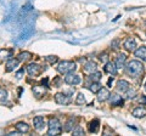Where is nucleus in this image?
Wrapping results in <instances>:
<instances>
[{"label": "nucleus", "mask_w": 146, "mask_h": 136, "mask_svg": "<svg viewBox=\"0 0 146 136\" xmlns=\"http://www.w3.org/2000/svg\"><path fill=\"white\" fill-rule=\"evenodd\" d=\"M32 57V53L28 52V51H25V52H21L20 55H18V61H28L29 58Z\"/></svg>", "instance_id": "nucleus-25"}, {"label": "nucleus", "mask_w": 146, "mask_h": 136, "mask_svg": "<svg viewBox=\"0 0 146 136\" xmlns=\"http://www.w3.org/2000/svg\"><path fill=\"white\" fill-rule=\"evenodd\" d=\"M135 95H136V91H135L134 89H130V88L128 89V91H127V97L128 98H133Z\"/></svg>", "instance_id": "nucleus-30"}, {"label": "nucleus", "mask_w": 146, "mask_h": 136, "mask_svg": "<svg viewBox=\"0 0 146 136\" xmlns=\"http://www.w3.org/2000/svg\"><path fill=\"white\" fill-rule=\"evenodd\" d=\"M101 73L100 72H98V71H95V72H93V73H90V75H89V80L90 81H100V79H101Z\"/></svg>", "instance_id": "nucleus-24"}, {"label": "nucleus", "mask_w": 146, "mask_h": 136, "mask_svg": "<svg viewBox=\"0 0 146 136\" xmlns=\"http://www.w3.org/2000/svg\"><path fill=\"white\" fill-rule=\"evenodd\" d=\"M112 81H113V78H110V79H108V83H107L108 86H111V85H112Z\"/></svg>", "instance_id": "nucleus-37"}, {"label": "nucleus", "mask_w": 146, "mask_h": 136, "mask_svg": "<svg viewBox=\"0 0 146 136\" xmlns=\"http://www.w3.org/2000/svg\"><path fill=\"white\" fill-rule=\"evenodd\" d=\"M82 81L80 77L77 75V74H72V73H68L65 77V83L66 84H70V85H78Z\"/></svg>", "instance_id": "nucleus-6"}, {"label": "nucleus", "mask_w": 146, "mask_h": 136, "mask_svg": "<svg viewBox=\"0 0 146 136\" xmlns=\"http://www.w3.org/2000/svg\"><path fill=\"white\" fill-rule=\"evenodd\" d=\"M76 124H77V118L76 117H71L70 119L66 121L65 126H63V130H65L66 133H70V131H72L73 129H74V126H77Z\"/></svg>", "instance_id": "nucleus-11"}, {"label": "nucleus", "mask_w": 146, "mask_h": 136, "mask_svg": "<svg viewBox=\"0 0 146 136\" xmlns=\"http://www.w3.org/2000/svg\"><path fill=\"white\" fill-rule=\"evenodd\" d=\"M55 102L58 105H68L71 102V96L70 94L67 95V92H60L55 95Z\"/></svg>", "instance_id": "nucleus-4"}, {"label": "nucleus", "mask_w": 146, "mask_h": 136, "mask_svg": "<svg viewBox=\"0 0 146 136\" xmlns=\"http://www.w3.org/2000/svg\"><path fill=\"white\" fill-rule=\"evenodd\" d=\"M12 57V51L6 49H0V61L3 60H10Z\"/></svg>", "instance_id": "nucleus-19"}, {"label": "nucleus", "mask_w": 146, "mask_h": 136, "mask_svg": "<svg viewBox=\"0 0 146 136\" xmlns=\"http://www.w3.org/2000/svg\"><path fill=\"white\" fill-rule=\"evenodd\" d=\"M140 103H141V105H146V96H141Z\"/></svg>", "instance_id": "nucleus-36"}, {"label": "nucleus", "mask_w": 146, "mask_h": 136, "mask_svg": "<svg viewBox=\"0 0 146 136\" xmlns=\"http://www.w3.org/2000/svg\"><path fill=\"white\" fill-rule=\"evenodd\" d=\"M100 129V121L98 119H94L89 123V131L91 134H96Z\"/></svg>", "instance_id": "nucleus-15"}, {"label": "nucleus", "mask_w": 146, "mask_h": 136, "mask_svg": "<svg viewBox=\"0 0 146 136\" xmlns=\"http://www.w3.org/2000/svg\"><path fill=\"white\" fill-rule=\"evenodd\" d=\"M135 56L141 61H146V46H141L135 50Z\"/></svg>", "instance_id": "nucleus-18"}, {"label": "nucleus", "mask_w": 146, "mask_h": 136, "mask_svg": "<svg viewBox=\"0 0 146 136\" xmlns=\"http://www.w3.org/2000/svg\"><path fill=\"white\" fill-rule=\"evenodd\" d=\"M104 71L106 73H110L112 75H116L117 72H118V68L116 67V63L115 62H106V65L104 67Z\"/></svg>", "instance_id": "nucleus-10"}, {"label": "nucleus", "mask_w": 146, "mask_h": 136, "mask_svg": "<svg viewBox=\"0 0 146 136\" xmlns=\"http://www.w3.org/2000/svg\"><path fill=\"white\" fill-rule=\"evenodd\" d=\"M129 88H130L129 81H127V80H124V79L117 81V91H118V92L124 94V92L128 91V89H129Z\"/></svg>", "instance_id": "nucleus-8"}, {"label": "nucleus", "mask_w": 146, "mask_h": 136, "mask_svg": "<svg viewBox=\"0 0 146 136\" xmlns=\"http://www.w3.org/2000/svg\"><path fill=\"white\" fill-rule=\"evenodd\" d=\"M96 69H98V65H96V62H94V61H89L84 65V71L88 72V73H93V72H95Z\"/></svg>", "instance_id": "nucleus-16"}, {"label": "nucleus", "mask_w": 146, "mask_h": 136, "mask_svg": "<svg viewBox=\"0 0 146 136\" xmlns=\"http://www.w3.org/2000/svg\"><path fill=\"white\" fill-rule=\"evenodd\" d=\"M32 91H33L34 94V96L36 98H40V97H43L45 94H46V86H33V89H32Z\"/></svg>", "instance_id": "nucleus-12"}, {"label": "nucleus", "mask_w": 146, "mask_h": 136, "mask_svg": "<svg viewBox=\"0 0 146 136\" xmlns=\"http://www.w3.org/2000/svg\"><path fill=\"white\" fill-rule=\"evenodd\" d=\"M145 90H146V83H145Z\"/></svg>", "instance_id": "nucleus-38"}, {"label": "nucleus", "mask_w": 146, "mask_h": 136, "mask_svg": "<svg viewBox=\"0 0 146 136\" xmlns=\"http://www.w3.org/2000/svg\"><path fill=\"white\" fill-rule=\"evenodd\" d=\"M33 125H34V129L36 131H42L44 129V126H45V119H44V117H42V116L35 117L34 119H33Z\"/></svg>", "instance_id": "nucleus-7"}, {"label": "nucleus", "mask_w": 146, "mask_h": 136, "mask_svg": "<svg viewBox=\"0 0 146 136\" xmlns=\"http://www.w3.org/2000/svg\"><path fill=\"white\" fill-rule=\"evenodd\" d=\"M16 130L20 131L21 134H25V133H28L29 131V125L23 123V121H20V123L16 124Z\"/></svg>", "instance_id": "nucleus-20"}, {"label": "nucleus", "mask_w": 146, "mask_h": 136, "mask_svg": "<svg viewBox=\"0 0 146 136\" xmlns=\"http://www.w3.org/2000/svg\"><path fill=\"white\" fill-rule=\"evenodd\" d=\"M18 58L17 60H15V58H10V60L7 61L6 63V72H12V71H15V68L18 66Z\"/></svg>", "instance_id": "nucleus-17"}, {"label": "nucleus", "mask_w": 146, "mask_h": 136, "mask_svg": "<svg viewBox=\"0 0 146 136\" xmlns=\"http://www.w3.org/2000/svg\"><path fill=\"white\" fill-rule=\"evenodd\" d=\"M110 96H111V94H110V91L107 89H105V88H101L98 91V100H99V102H105V101H107V100L110 98Z\"/></svg>", "instance_id": "nucleus-9"}, {"label": "nucleus", "mask_w": 146, "mask_h": 136, "mask_svg": "<svg viewBox=\"0 0 146 136\" xmlns=\"http://www.w3.org/2000/svg\"><path fill=\"white\" fill-rule=\"evenodd\" d=\"M44 68L42 66H39L38 63H29L28 66H27V72H28V74L32 75V77H35V75H38L40 74L43 72Z\"/></svg>", "instance_id": "nucleus-5"}, {"label": "nucleus", "mask_w": 146, "mask_h": 136, "mask_svg": "<svg viewBox=\"0 0 146 136\" xmlns=\"http://www.w3.org/2000/svg\"><path fill=\"white\" fill-rule=\"evenodd\" d=\"M101 89V84L99 83V81H93V84L89 86V90L93 94H98V91Z\"/></svg>", "instance_id": "nucleus-23"}, {"label": "nucleus", "mask_w": 146, "mask_h": 136, "mask_svg": "<svg viewBox=\"0 0 146 136\" xmlns=\"http://www.w3.org/2000/svg\"><path fill=\"white\" fill-rule=\"evenodd\" d=\"M48 135H58L62 131L61 121L57 118H50L49 123H48Z\"/></svg>", "instance_id": "nucleus-3"}, {"label": "nucleus", "mask_w": 146, "mask_h": 136, "mask_svg": "<svg viewBox=\"0 0 146 136\" xmlns=\"http://www.w3.org/2000/svg\"><path fill=\"white\" fill-rule=\"evenodd\" d=\"M45 60H46L49 63L54 65V63H56L58 61V57L57 56H46V57H45Z\"/></svg>", "instance_id": "nucleus-29"}, {"label": "nucleus", "mask_w": 146, "mask_h": 136, "mask_svg": "<svg viewBox=\"0 0 146 136\" xmlns=\"http://www.w3.org/2000/svg\"><path fill=\"white\" fill-rule=\"evenodd\" d=\"M60 81H61V78H60V77H56L55 80H54V84L56 85V86H58V83H60Z\"/></svg>", "instance_id": "nucleus-34"}, {"label": "nucleus", "mask_w": 146, "mask_h": 136, "mask_svg": "<svg viewBox=\"0 0 146 136\" xmlns=\"http://www.w3.org/2000/svg\"><path fill=\"white\" fill-rule=\"evenodd\" d=\"M23 72H25V69H23V68H22V69H21V71H18V72H17V74H16V77H17V78H18V79H20V78H21V77H22V74H23Z\"/></svg>", "instance_id": "nucleus-33"}, {"label": "nucleus", "mask_w": 146, "mask_h": 136, "mask_svg": "<svg viewBox=\"0 0 146 136\" xmlns=\"http://www.w3.org/2000/svg\"><path fill=\"white\" fill-rule=\"evenodd\" d=\"M145 23H146V22H145Z\"/></svg>", "instance_id": "nucleus-39"}, {"label": "nucleus", "mask_w": 146, "mask_h": 136, "mask_svg": "<svg viewBox=\"0 0 146 136\" xmlns=\"http://www.w3.org/2000/svg\"><path fill=\"white\" fill-rule=\"evenodd\" d=\"M124 48L128 51H134L136 48V40L134 38H128L124 42Z\"/></svg>", "instance_id": "nucleus-13"}, {"label": "nucleus", "mask_w": 146, "mask_h": 136, "mask_svg": "<svg viewBox=\"0 0 146 136\" xmlns=\"http://www.w3.org/2000/svg\"><path fill=\"white\" fill-rule=\"evenodd\" d=\"M110 98H111V105L112 106H122L123 105V100H122L121 96H118V95H111Z\"/></svg>", "instance_id": "nucleus-21"}, {"label": "nucleus", "mask_w": 146, "mask_h": 136, "mask_svg": "<svg viewBox=\"0 0 146 136\" xmlns=\"http://www.w3.org/2000/svg\"><path fill=\"white\" fill-rule=\"evenodd\" d=\"M99 60L101 61V62H107V60H108L107 53H101V55H100V57H99Z\"/></svg>", "instance_id": "nucleus-31"}, {"label": "nucleus", "mask_w": 146, "mask_h": 136, "mask_svg": "<svg viewBox=\"0 0 146 136\" xmlns=\"http://www.w3.org/2000/svg\"><path fill=\"white\" fill-rule=\"evenodd\" d=\"M118 44H119V40L116 39L115 42H112V44H111V45H112V48H113V49H118Z\"/></svg>", "instance_id": "nucleus-32"}, {"label": "nucleus", "mask_w": 146, "mask_h": 136, "mask_svg": "<svg viewBox=\"0 0 146 136\" xmlns=\"http://www.w3.org/2000/svg\"><path fill=\"white\" fill-rule=\"evenodd\" d=\"M133 116L135 118H143V117L146 116V110L144 107H136L133 111Z\"/></svg>", "instance_id": "nucleus-22"}, {"label": "nucleus", "mask_w": 146, "mask_h": 136, "mask_svg": "<svg viewBox=\"0 0 146 136\" xmlns=\"http://www.w3.org/2000/svg\"><path fill=\"white\" fill-rule=\"evenodd\" d=\"M85 96L83 94H78V96H77V100H76V105H78V106H83L85 105Z\"/></svg>", "instance_id": "nucleus-26"}, {"label": "nucleus", "mask_w": 146, "mask_h": 136, "mask_svg": "<svg viewBox=\"0 0 146 136\" xmlns=\"http://www.w3.org/2000/svg\"><path fill=\"white\" fill-rule=\"evenodd\" d=\"M7 98V91L5 89L0 88V101H5Z\"/></svg>", "instance_id": "nucleus-28"}, {"label": "nucleus", "mask_w": 146, "mask_h": 136, "mask_svg": "<svg viewBox=\"0 0 146 136\" xmlns=\"http://www.w3.org/2000/svg\"><path fill=\"white\" fill-rule=\"evenodd\" d=\"M127 72L133 78H139L144 73V66L140 61H130L127 66Z\"/></svg>", "instance_id": "nucleus-1"}, {"label": "nucleus", "mask_w": 146, "mask_h": 136, "mask_svg": "<svg viewBox=\"0 0 146 136\" xmlns=\"http://www.w3.org/2000/svg\"><path fill=\"white\" fill-rule=\"evenodd\" d=\"M48 83H49V79H48V78H44V79L42 80V84L44 85V86H48Z\"/></svg>", "instance_id": "nucleus-35"}, {"label": "nucleus", "mask_w": 146, "mask_h": 136, "mask_svg": "<svg viewBox=\"0 0 146 136\" xmlns=\"http://www.w3.org/2000/svg\"><path fill=\"white\" fill-rule=\"evenodd\" d=\"M72 133H73V135H76V136H78V135H84V130H83V128H82V126L77 125V128L73 129Z\"/></svg>", "instance_id": "nucleus-27"}, {"label": "nucleus", "mask_w": 146, "mask_h": 136, "mask_svg": "<svg viewBox=\"0 0 146 136\" xmlns=\"http://www.w3.org/2000/svg\"><path fill=\"white\" fill-rule=\"evenodd\" d=\"M125 61H127V56L124 53H121V55H118L117 60H116V67L118 69H121V68H124L125 67Z\"/></svg>", "instance_id": "nucleus-14"}, {"label": "nucleus", "mask_w": 146, "mask_h": 136, "mask_svg": "<svg viewBox=\"0 0 146 136\" xmlns=\"http://www.w3.org/2000/svg\"><path fill=\"white\" fill-rule=\"evenodd\" d=\"M77 69V65L76 62L73 61H62L58 63L57 66V72L61 74H68V73H72Z\"/></svg>", "instance_id": "nucleus-2"}]
</instances>
